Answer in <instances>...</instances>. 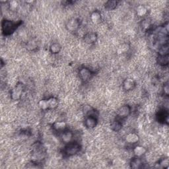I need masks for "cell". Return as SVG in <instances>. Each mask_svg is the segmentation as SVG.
<instances>
[{
	"label": "cell",
	"instance_id": "cell-1",
	"mask_svg": "<svg viewBox=\"0 0 169 169\" xmlns=\"http://www.w3.org/2000/svg\"><path fill=\"white\" fill-rule=\"evenodd\" d=\"M23 91V85L21 83H18L16 85L14 88L12 89L11 96V98L14 101L19 100L21 96H22Z\"/></svg>",
	"mask_w": 169,
	"mask_h": 169
},
{
	"label": "cell",
	"instance_id": "cell-2",
	"mask_svg": "<svg viewBox=\"0 0 169 169\" xmlns=\"http://www.w3.org/2000/svg\"><path fill=\"white\" fill-rule=\"evenodd\" d=\"M80 23L79 20L75 18H71L66 23V29L68 31L75 32L79 29Z\"/></svg>",
	"mask_w": 169,
	"mask_h": 169
},
{
	"label": "cell",
	"instance_id": "cell-3",
	"mask_svg": "<svg viewBox=\"0 0 169 169\" xmlns=\"http://www.w3.org/2000/svg\"><path fill=\"white\" fill-rule=\"evenodd\" d=\"M80 150V146L76 143H69L66 146L65 152L69 156L74 155L79 152Z\"/></svg>",
	"mask_w": 169,
	"mask_h": 169
},
{
	"label": "cell",
	"instance_id": "cell-4",
	"mask_svg": "<svg viewBox=\"0 0 169 169\" xmlns=\"http://www.w3.org/2000/svg\"><path fill=\"white\" fill-rule=\"evenodd\" d=\"M131 112V108L129 105H124L120 106L118 110H117V116L120 118H125L128 117Z\"/></svg>",
	"mask_w": 169,
	"mask_h": 169
},
{
	"label": "cell",
	"instance_id": "cell-5",
	"mask_svg": "<svg viewBox=\"0 0 169 169\" xmlns=\"http://www.w3.org/2000/svg\"><path fill=\"white\" fill-rule=\"evenodd\" d=\"M79 76L83 81H88L92 77V72L88 68L82 67L79 71Z\"/></svg>",
	"mask_w": 169,
	"mask_h": 169
},
{
	"label": "cell",
	"instance_id": "cell-6",
	"mask_svg": "<svg viewBox=\"0 0 169 169\" xmlns=\"http://www.w3.org/2000/svg\"><path fill=\"white\" fill-rule=\"evenodd\" d=\"M2 29L4 33L7 34H9L14 31V30L15 29V25L12 21L6 20L5 21H3V23Z\"/></svg>",
	"mask_w": 169,
	"mask_h": 169
},
{
	"label": "cell",
	"instance_id": "cell-7",
	"mask_svg": "<svg viewBox=\"0 0 169 169\" xmlns=\"http://www.w3.org/2000/svg\"><path fill=\"white\" fill-rule=\"evenodd\" d=\"M123 89L126 91H130L134 89L136 86V82L132 78H127L125 79L122 83Z\"/></svg>",
	"mask_w": 169,
	"mask_h": 169
},
{
	"label": "cell",
	"instance_id": "cell-8",
	"mask_svg": "<svg viewBox=\"0 0 169 169\" xmlns=\"http://www.w3.org/2000/svg\"><path fill=\"white\" fill-rule=\"evenodd\" d=\"M84 37V42L87 44H92L96 42L98 40L97 34L94 33H86Z\"/></svg>",
	"mask_w": 169,
	"mask_h": 169
},
{
	"label": "cell",
	"instance_id": "cell-9",
	"mask_svg": "<svg viewBox=\"0 0 169 169\" xmlns=\"http://www.w3.org/2000/svg\"><path fill=\"white\" fill-rule=\"evenodd\" d=\"M125 141L128 144H134L140 141V137L136 133H129L125 137Z\"/></svg>",
	"mask_w": 169,
	"mask_h": 169
},
{
	"label": "cell",
	"instance_id": "cell-10",
	"mask_svg": "<svg viewBox=\"0 0 169 169\" xmlns=\"http://www.w3.org/2000/svg\"><path fill=\"white\" fill-rule=\"evenodd\" d=\"M97 120L94 116H89L85 120V126L89 129H93L97 126Z\"/></svg>",
	"mask_w": 169,
	"mask_h": 169
},
{
	"label": "cell",
	"instance_id": "cell-11",
	"mask_svg": "<svg viewBox=\"0 0 169 169\" xmlns=\"http://www.w3.org/2000/svg\"><path fill=\"white\" fill-rule=\"evenodd\" d=\"M53 128L57 132H62L66 129L67 127V124L63 120H58L56 122L52 125Z\"/></svg>",
	"mask_w": 169,
	"mask_h": 169
},
{
	"label": "cell",
	"instance_id": "cell-12",
	"mask_svg": "<svg viewBox=\"0 0 169 169\" xmlns=\"http://www.w3.org/2000/svg\"><path fill=\"white\" fill-rule=\"evenodd\" d=\"M133 154L135 155L136 157H141V156L144 155L146 152H147V149H145V147L141 145H137L133 148Z\"/></svg>",
	"mask_w": 169,
	"mask_h": 169
},
{
	"label": "cell",
	"instance_id": "cell-13",
	"mask_svg": "<svg viewBox=\"0 0 169 169\" xmlns=\"http://www.w3.org/2000/svg\"><path fill=\"white\" fill-rule=\"evenodd\" d=\"M62 141L66 144H68L71 143L73 139V134L72 132L69 131H66L62 133Z\"/></svg>",
	"mask_w": 169,
	"mask_h": 169
},
{
	"label": "cell",
	"instance_id": "cell-14",
	"mask_svg": "<svg viewBox=\"0 0 169 169\" xmlns=\"http://www.w3.org/2000/svg\"><path fill=\"white\" fill-rule=\"evenodd\" d=\"M157 62L160 66L163 67L167 66L169 62L168 55H159L157 58Z\"/></svg>",
	"mask_w": 169,
	"mask_h": 169
},
{
	"label": "cell",
	"instance_id": "cell-15",
	"mask_svg": "<svg viewBox=\"0 0 169 169\" xmlns=\"http://www.w3.org/2000/svg\"><path fill=\"white\" fill-rule=\"evenodd\" d=\"M90 20L93 24H98L100 23L101 20V13L98 11H93L91 15H90Z\"/></svg>",
	"mask_w": 169,
	"mask_h": 169
},
{
	"label": "cell",
	"instance_id": "cell-16",
	"mask_svg": "<svg viewBox=\"0 0 169 169\" xmlns=\"http://www.w3.org/2000/svg\"><path fill=\"white\" fill-rule=\"evenodd\" d=\"M62 50V46L59 43H52L50 46V51L52 54H56L60 52Z\"/></svg>",
	"mask_w": 169,
	"mask_h": 169
},
{
	"label": "cell",
	"instance_id": "cell-17",
	"mask_svg": "<svg viewBox=\"0 0 169 169\" xmlns=\"http://www.w3.org/2000/svg\"><path fill=\"white\" fill-rule=\"evenodd\" d=\"M49 105V109H55L56 108H57L59 105V102L58 98L55 97H50L48 99Z\"/></svg>",
	"mask_w": 169,
	"mask_h": 169
},
{
	"label": "cell",
	"instance_id": "cell-18",
	"mask_svg": "<svg viewBox=\"0 0 169 169\" xmlns=\"http://www.w3.org/2000/svg\"><path fill=\"white\" fill-rule=\"evenodd\" d=\"M130 166L133 168H140L143 167V163L140 159L135 158L132 160Z\"/></svg>",
	"mask_w": 169,
	"mask_h": 169
},
{
	"label": "cell",
	"instance_id": "cell-19",
	"mask_svg": "<svg viewBox=\"0 0 169 169\" xmlns=\"http://www.w3.org/2000/svg\"><path fill=\"white\" fill-rule=\"evenodd\" d=\"M147 13V10L144 5H140L137 7L136 13L139 17H144Z\"/></svg>",
	"mask_w": 169,
	"mask_h": 169
},
{
	"label": "cell",
	"instance_id": "cell-20",
	"mask_svg": "<svg viewBox=\"0 0 169 169\" xmlns=\"http://www.w3.org/2000/svg\"><path fill=\"white\" fill-rule=\"evenodd\" d=\"M122 128V124H121L119 121L114 120L113 122H112L110 124V128L115 132L120 131Z\"/></svg>",
	"mask_w": 169,
	"mask_h": 169
},
{
	"label": "cell",
	"instance_id": "cell-21",
	"mask_svg": "<svg viewBox=\"0 0 169 169\" xmlns=\"http://www.w3.org/2000/svg\"><path fill=\"white\" fill-rule=\"evenodd\" d=\"M19 3L13 0V1H11L9 3V8H10V10L12 12H15L19 10Z\"/></svg>",
	"mask_w": 169,
	"mask_h": 169
},
{
	"label": "cell",
	"instance_id": "cell-22",
	"mask_svg": "<svg viewBox=\"0 0 169 169\" xmlns=\"http://www.w3.org/2000/svg\"><path fill=\"white\" fill-rule=\"evenodd\" d=\"M38 106L42 110H46L47 109H49V105L48 99H41V100L38 102Z\"/></svg>",
	"mask_w": 169,
	"mask_h": 169
},
{
	"label": "cell",
	"instance_id": "cell-23",
	"mask_svg": "<svg viewBox=\"0 0 169 169\" xmlns=\"http://www.w3.org/2000/svg\"><path fill=\"white\" fill-rule=\"evenodd\" d=\"M117 5H118V2L116 1H108L105 3V6L106 10L111 11L114 10Z\"/></svg>",
	"mask_w": 169,
	"mask_h": 169
},
{
	"label": "cell",
	"instance_id": "cell-24",
	"mask_svg": "<svg viewBox=\"0 0 169 169\" xmlns=\"http://www.w3.org/2000/svg\"><path fill=\"white\" fill-rule=\"evenodd\" d=\"M129 50V44H126V43H124V44H122L118 49V52L120 54H122L124 53H126Z\"/></svg>",
	"mask_w": 169,
	"mask_h": 169
},
{
	"label": "cell",
	"instance_id": "cell-25",
	"mask_svg": "<svg viewBox=\"0 0 169 169\" xmlns=\"http://www.w3.org/2000/svg\"><path fill=\"white\" fill-rule=\"evenodd\" d=\"M168 44L162 45L159 48V55H168Z\"/></svg>",
	"mask_w": 169,
	"mask_h": 169
},
{
	"label": "cell",
	"instance_id": "cell-26",
	"mask_svg": "<svg viewBox=\"0 0 169 169\" xmlns=\"http://www.w3.org/2000/svg\"><path fill=\"white\" fill-rule=\"evenodd\" d=\"M159 164V168H168V164H169V161H168V158H163L162 159L161 161L157 163Z\"/></svg>",
	"mask_w": 169,
	"mask_h": 169
},
{
	"label": "cell",
	"instance_id": "cell-27",
	"mask_svg": "<svg viewBox=\"0 0 169 169\" xmlns=\"http://www.w3.org/2000/svg\"><path fill=\"white\" fill-rule=\"evenodd\" d=\"M141 25H142L143 29H149L151 25V21L149 19H145L142 21Z\"/></svg>",
	"mask_w": 169,
	"mask_h": 169
},
{
	"label": "cell",
	"instance_id": "cell-28",
	"mask_svg": "<svg viewBox=\"0 0 169 169\" xmlns=\"http://www.w3.org/2000/svg\"><path fill=\"white\" fill-rule=\"evenodd\" d=\"M163 92H164V94L167 95V96H168V93H169V86H168V84L167 83L164 85Z\"/></svg>",
	"mask_w": 169,
	"mask_h": 169
}]
</instances>
